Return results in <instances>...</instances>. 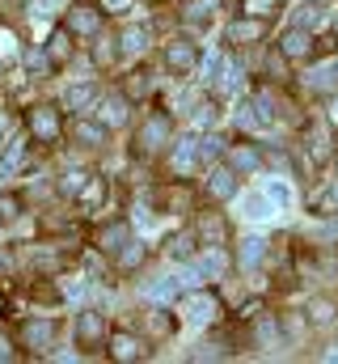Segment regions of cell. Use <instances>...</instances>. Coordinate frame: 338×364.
<instances>
[{"label":"cell","instance_id":"6da1fadb","mask_svg":"<svg viewBox=\"0 0 338 364\" xmlns=\"http://www.w3.org/2000/svg\"><path fill=\"white\" fill-rule=\"evenodd\" d=\"M216 318H220V301H216L212 292H190V296L182 301V322H186V326L203 331V326H212Z\"/></svg>","mask_w":338,"mask_h":364},{"label":"cell","instance_id":"7a4b0ae2","mask_svg":"<svg viewBox=\"0 0 338 364\" xmlns=\"http://www.w3.org/2000/svg\"><path fill=\"white\" fill-rule=\"evenodd\" d=\"M283 60H292V64H300V60H309L313 55V30H305V26H292V30H283V38H279V47H275Z\"/></svg>","mask_w":338,"mask_h":364},{"label":"cell","instance_id":"3957f363","mask_svg":"<svg viewBox=\"0 0 338 364\" xmlns=\"http://www.w3.org/2000/svg\"><path fill=\"white\" fill-rule=\"evenodd\" d=\"M224 166H229L237 178H246V174H258V170H262V153H258L254 144H224Z\"/></svg>","mask_w":338,"mask_h":364},{"label":"cell","instance_id":"277c9868","mask_svg":"<svg viewBox=\"0 0 338 364\" xmlns=\"http://www.w3.org/2000/svg\"><path fill=\"white\" fill-rule=\"evenodd\" d=\"M195 166H199V136L186 132V136L173 144V153H169V170H173V174H190Z\"/></svg>","mask_w":338,"mask_h":364},{"label":"cell","instance_id":"5b68a950","mask_svg":"<svg viewBox=\"0 0 338 364\" xmlns=\"http://www.w3.org/2000/svg\"><path fill=\"white\" fill-rule=\"evenodd\" d=\"M266 255H271V242H266L262 233H250V237L237 242V263H241L246 272H258V267L266 263Z\"/></svg>","mask_w":338,"mask_h":364},{"label":"cell","instance_id":"8992f818","mask_svg":"<svg viewBox=\"0 0 338 364\" xmlns=\"http://www.w3.org/2000/svg\"><path fill=\"white\" fill-rule=\"evenodd\" d=\"M165 64H169V73L190 77V73L199 68V47H195V43H169L165 47Z\"/></svg>","mask_w":338,"mask_h":364},{"label":"cell","instance_id":"52a82bcc","mask_svg":"<svg viewBox=\"0 0 338 364\" xmlns=\"http://www.w3.org/2000/svg\"><path fill=\"white\" fill-rule=\"evenodd\" d=\"M207 195H212V199H233V195H237V174H233L229 166H212V174H207Z\"/></svg>","mask_w":338,"mask_h":364},{"label":"cell","instance_id":"ba28073f","mask_svg":"<svg viewBox=\"0 0 338 364\" xmlns=\"http://www.w3.org/2000/svg\"><path fill=\"white\" fill-rule=\"evenodd\" d=\"M220 93H241L246 85V73H241V64H233V60H220V73H216V81H212Z\"/></svg>","mask_w":338,"mask_h":364},{"label":"cell","instance_id":"9c48e42d","mask_svg":"<svg viewBox=\"0 0 338 364\" xmlns=\"http://www.w3.org/2000/svg\"><path fill=\"white\" fill-rule=\"evenodd\" d=\"M266 34V21L262 17H237L233 26H229V38L233 43H258Z\"/></svg>","mask_w":338,"mask_h":364},{"label":"cell","instance_id":"30bf717a","mask_svg":"<svg viewBox=\"0 0 338 364\" xmlns=\"http://www.w3.org/2000/svg\"><path fill=\"white\" fill-rule=\"evenodd\" d=\"M241 216H246V220H266V216H275V203L266 199V191H246Z\"/></svg>","mask_w":338,"mask_h":364},{"label":"cell","instance_id":"8fae6325","mask_svg":"<svg viewBox=\"0 0 338 364\" xmlns=\"http://www.w3.org/2000/svg\"><path fill=\"white\" fill-rule=\"evenodd\" d=\"M216 21V0H195L190 9H186V26L190 30H207Z\"/></svg>","mask_w":338,"mask_h":364},{"label":"cell","instance_id":"7c38bea8","mask_svg":"<svg viewBox=\"0 0 338 364\" xmlns=\"http://www.w3.org/2000/svg\"><path fill=\"white\" fill-rule=\"evenodd\" d=\"M262 191H266V199L275 203V212H292V203H296V195H292V186H288L283 178H271L266 186H262Z\"/></svg>","mask_w":338,"mask_h":364},{"label":"cell","instance_id":"4fadbf2b","mask_svg":"<svg viewBox=\"0 0 338 364\" xmlns=\"http://www.w3.org/2000/svg\"><path fill=\"white\" fill-rule=\"evenodd\" d=\"M140 144H144V149H161V144H169V123L165 119H148L144 132H140Z\"/></svg>","mask_w":338,"mask_h":364},{"label":"cell","instance_id":"5bb4252c","mask_svg":"<svg viewBox=\"0 0 338 364\" xmlns=\"http://www.w3.org/2000/svg\"><path fill=\"white\" fill-rule=\"evenodd\" d=\"M68 26H72L77 34H93V30H97V9H89V4L68 9Z\"/></svg>","mask_w":338,"mask_h":364},{"label":"cell","instance_id":"9a60e30c","mask_svg":"<svg viewBox=\"0 0 338 364\" xmlns=\"http://www.w3.org/2000/svg\"><path fill=\"white\" fill-rule=\"evenodd\" d=\"M305 314H309V322H313V326H326V322H334L338 305H334V301H326V296H313V301L305 305Z\"/></svg>","mask_w":338,"mask_h":364},{"label":"cell","instance_id":"2e32d148","mask_svg":"<svg viewBox=\"0 0 338 364\" xmlns=\"http://www.w3.org/2000/svg\"><path fill=\"white\" fill-rule=\"evenodd\" d=\"M97 119H102L106 127H123V123H127V106H123V97H106L102 110H97Z\"/></svg>","mask_w":338,"mask_h":364},{"label":"cell","instance_id":"e0dca14e","mask_svg":"<svg viewBox=\"0 0 338 364\" xmlns=\"http://www.w3.org/2000/svg\"><path fill=\"white\" fill-rule=\"evenodd\" d=\"M93 97H97V90H93L89 81H81V85H68V90H64V106H68V110H84Z\"/></svg>","mask_w":338,"mask_h":364},{"label":"cell","instance_id":"ac0fdd59","mask_svg":"<svg viewBox=\"0 0 338 364\" xmlns=\"http://www.w3.org/2000/svg\"><path fill=\"white\" fill-rule=\"evenodd\" d=\"M119 43H123V55H140V51L148 47V30H144V26H127Z\"/></svg>","mask_w":338,"mask_h":364},{"label":"cell","instance_id":"d6986e66","mask_svg":"<svg viewBox=\"0 0 338 364\" xmlns=\"http://www.w3.org/2000/svg\"><path fill=\"white\" fill-rule=\"evenodd\" d=\"M178 288H182V279H178V275H157V279L148 284V296H153V301H173V296H178Z\"/></svg>","mask_w":338,"mask_h":364},{"label":"cell","instance_id":"ffe728a7","mask_svg":"<svg viewBox=\"0 0 338 364\" xmlns=\"http://www.w3.org/2000/svg\"><path fill=\"white\" fill-rule=\"evenodd\" d=\"M30 123H34V132H38V136H43V140H51V136H55V132H60V119H55V110H47V106H38V110H34V119H30Z\"/></svg>","mask_w":338,"mask_h":364},{"label":"cell","instance_id":"44dd1931","mask_svg":"<svg viewBox=\"0 0 338 364\" xmlns=\"http://www.w3.org/2000/svg\"><path fill=\"white\" fill-rule=\"evenodd\" d=\"M110 352H114V360H140V343L131 335H114L110 339Z\"/></svg>","mask_w":338,"mask_h":364},{"label":"cell","instance_id":"7402d4cb","mask_svg":"<svg viewBox=\"0 0 338 364\" xmlns=\"http://www.w3.org/2000/svg\"><path fill=\"white\" fill-rule=\"evenodd\" d=\"M17 166H21V140H9V149H4V157H0V178H13Z\"/></svg>","mask_w":338,"mask_h":364},{"label":"cell","instance_id":"603a6c76","mask_svg":"<svg viewBox=\"0 0 338 364\" xmlns=\"http://www.w3.org/2000/svg\"><path fill=\"white\" fill-rule=\"evenodd\" d=\"M77 331H81V339H89V343H93V339H102V331H106V322H102V314H93V309H89V314H81V322H77Z\"/></svg>","mask_w":338,"mask_h":364},{"label":"cell","instance_id":"cb8c5ba5","mask_svg":"<svg viewBox=\"0 0 338 364\" xmlns=\"http://www.w3.org/2000/svg\"><path fill=\"white\" fill-rule=\"evenodd\" d=\"M77 199L89 203V208H97V203L106 199V182H102V178H84V186L77 191Z\"/></svg>","mask_w":338,"mask_h":364},{"label":"cell","instance_id":"d4e9b609","mask_svg":"<svg viewBox=\"0 0 338 364\" xmlns=\"http://www.w3.org/2000/svg\"><path fill=\"white\" fill-rule=\"evenodd\" d=\"M77 140H81V144H102V140H106V123H102V119H97V123H89V119L77 123Z\"/></svg>","mask_w":338,"mask_h":364},{"label":"cell","instance_id":"484cf974","mask_svg":"<svg viewBox=\"0 0 338 364\" xmlns=\"http://www.w3.org/2000/svg\"><path fill=\"white\" fill-rule=\"evenodd\" d=\"M165 255L169 259H195V237H190V233H178L165 246Z\"/></svg>","mask_w":338,"mask_h":364},{"label":"cell","instance_id":"4316f807","mask_svg":"<svg viewBox=\"0 0 338 364\" xmlns=\"http://www.w3.org/2000/svg\"><path fill=\"white\" fill-rule=\"evenodd\" d=\"M216 119H220L216 102H212V97H203V102L195 106V127H216Z\"/></svg>","mask_w":338,"mask_h":364},{"label":"cell","instance_id":"83f0119b","mask_svg":"<svg viewBox=\"0 0 338 364\" xmlns=\"http://www.w3.org/2000/svg\"><path fill=\"white\" fill-rule=\"evenodd\" d=\"M309 153L322 161L326 157V127H309Z\"/></svg>","mask_w":338,"mask_h":364},{"label":"cell","instance_id":"f1b7e54d","mask_svg":"<svg viewBox=\"0 0 338 364\" xmlns=\"http://www.w3.org/2000/svg\"><path fill=\"white\" fill-rule=\"evenodd\" d=\"M119 259H123V267H136V263H140V259H144V246H140V242H131V237H127V250H123V246H119Z\"/></svg>","mask_w":338,"mask_h":364},{"label":"cell","instance_id":"f546056e","mask_svg":"<svg viewBox=\"0 0 338 364\" xmlns=\"http://www.w3.org/2000/svg\"><path fill=\"white\" fill-rule=\"evenodd\" d=\"M26 339H30L34 348H47V343H51V326H47V322H34V326L26 331Z\"/></svg>","mask_w":338,"mask_h":364},{"label":"cell","instance_id":"4dcf8cb0","mask_svg":"<svg viewBox=\"0 0 338 364\" xmlns=\"http://www.w3.org/2000/svg\"><path fill=\"white\" fill-rule=\"evenodd\" d=\"M300 9H305V13L296 17V26H305V30H313V26L322 21V17H317V4H300Z\"/></svg>","mask_w":338,"mask_h":364},{"label":"cell","instance_id":"1f68e13d","mask_svg":"<svg viewBox=\"0 0 338 364\" xmlns=\"http://www.w3.org/2000/svg\"><path fill=\"white\" fill-rule=\"evenodd\" d=\"M258 339H262V343H279V326H275L271 318H266V322H258Z\"/></svg>","mask_w":338,"mask_h":364},{"label":"cell","instance_id":"d6a6232c","mask_svg":"<svg viewBox=\"0 0 338 364\" xmlns=\"http://www.w3.org/2000/svg\"><path fill=\"white\" fill-rule=\"evenodd\" d=\"M17 55V38L9 30H0V60H13Z\"/></svg>","mask_w":338,"mask_h":364},{"label":"cell","instance_id":"836d02e7","mask_svg":"<svg viewBox=\"0 0 338 364\" xmlns=\"http://www.w3.org/2000/svg\"><path fill=\"white\" fill-rule=\"evenodd\" d=\"M30 13H34L38 21H47V17L55 13V0H34V4H30Z\"/></svg>","mask_w":338,"mask_h":364},{"label":"cell","instance_id":"e575fe53","mask_svg":"<svg viewBox=\"0 0 338 364\" xmlns=\"http://www.w3.org/2000/svg\"><path fill=\"white\" fill-rule=\"evenodd\" d=\"M84 178H89V174H81V170H72V174H64V191H68V195H77V191L84 186Z\"/></svg>","mask_w":338,"mask_h":364},{"label":"cell","instance_id":"d590c367","mask_svg":"<svg viewBox=\"0 0 338 364\" xmlns=\"http://www.w3.org/2000/svg\"><path fill=\"white\" fill-rule=\"evenodd\" d=\"M326 119H330V123H338V93H330V97H326Z\"/></svg>","mask_w":338,"mask_h":364},{"label":"cell","instance_id":"8d00e7d4","mask_svg":"<svg viewBox=\"0 0 338 364\" xmlns=\"http://www.w3.org/2000/svg\"><path fill=\"white\" fill-rule=\"evenodd\" d=\"M64 292H68V296H81V279H77V275H72V279H64Z\"/></svg>","mask_w":338,"mask_h":364},{"label":"cell","instance_id":"74e56055","mask_svg":"<svg viewBox=\"0 0 338 364\" xmlns=\"http://www.w3.org/2000/svg\"><path fill=\"white\" fill-rule=\"evenodd\" d=\"M102 4H106V9H110V13H123V9H127V4H131V0H102Z\"/></svg>","mask_w":338,"mask_h":364},{"label":"cell","instance_id":"f35d334b","mask_svg":"<svg viewBox=\"0 0 338 364\" xmlns=\"http://www.w3.org/2000/svg\"><path fill=\"white\" fill-rule=\"evenodd\" d=\"M326 360H338V343H330V348H326Z\"/></svg>","mask_w":338,"mask_h":364},{"label":"cell","instance_id":"ab89813d","mask_svg":"<svg viewBox=\"0 0 338 364\" xmlns=\"http://www.w3.org/2000/svg\"><path fill=\"white\" fill-rule=\"evenodd\" d=\"M0 360H9V343L4 339H0Z\"/></svg>","mask_w":338,"mask_h":364},{"label":"cell","instance_id":"60d3db41","mask_svg":"<svg viewBox=\"0 0 338 364\" xmlns=\"http://www.w3.org/2000/svg\"><path fill=\"white\" fill-rule=\"evenodd\" d=\"M330 166H334V178H338V153H334V157H330Z\"/></svg>","mask_w":338,"mask_h":364}]
</instances>
